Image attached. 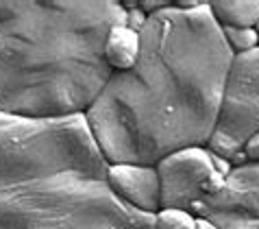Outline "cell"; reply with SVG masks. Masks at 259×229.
Wrapping results in <instances>:
<instances>
[{
    "mask_svg": "<svg viewBox=\"0 0 259 229\" xmlns=\"http://www.w3.org/2000/svg\"><path fill=\"white\" fill-rule=\"evenodd\" d=\"M209 9L220 28H255L259 24V0H213Z\"/></svg>",
    "mask_w": 259,
    "mask_h": 229,
    "instance_id": "obj_9",
    "label": "cell"
},
{
    "mask_svg": "<svg viewBox=\"0 0 259 229\" xmlns=\"http://www.w3.org/2000/svg\"><path fill=\"white\" fill-rule=\"evenodd\" d=\"M122 7L126 9L124 26H126V28H131V31L142 33V31H144V26H146V22H148V16L138 7V0H131V3H122Z\"/></svg>",
    "mask_w": 259,
    "mask_h": 229,
    "instance_id": "obj_12",
    "label": "cell"
},
{
    "mask_svg": "<svg viewBox=\"0 0 259 229\" xmlns=\"http://www.w3.org/2000/svg\"><path fill=\"white\" fill-rule=\"evenodd\" d=\"M190 212L220 229H259V162L235 166L222 192L200 199Z\"/></svg>",
    "mask_w": 259,
    "mask_h": 229,
    "instance_id": "obj_5",
    "label": "cell"
},
{
    "mask_svg": "<svg viewBox=\"0 0 259 229\" xmlns=\"http://www.w3.org/2000/svg\"><path fill=\"white\" fill-rule=\"evenodd\" d=\"M138 63L113 72L85 113L111 164L157 166L190 146H209L233 61L209 3H172L148 16Z\"/></svg>",
    "mask_w": 259,
    "mask_h": 229,
    "instance_id": "obj_1",
    "label": "cell"
},
{
    "mask_svg": "<svg viewBox=\"0 0 259 229\" xmlns=\"http://www.w3.org/2000/svg\"><path fill=\"white\" fill-rule=\"evenodd\" d=\"M161 181V207L192 210L205 199V183L213 173L207 146H190L177 151L157 164Z\"/></svg>",
    "mask_w": 259,
    "mask_h": 229,
    "instance_id": "obj_6",
    "label": "cell"
},
{
    "mask_svg": "<svg viewBox=\"0 0 259 229\" xmlns=\"http://www.w3.org/2000/svg\"><path fill=\"white\" fill-rule=\"evenodd\" d=\"M142 53V35L126 26H113L105 42V59L113 72H124L138 63Z\"/></svg>",
    "mask_w": 259,
    "mask_h": 229,
    "instance_id": "obj_8",
    "label": "cell"
},
{
    "mask_svg": "<svg viewBox=\"0 0 259 229\" xmlns=\"http://www.w3.org/2000/svg\"><path fill=\"white\" fill-rule=\"evenodd\" d=\"M109 185L122 201L144 214H153L155 216L161 210V181L157 166L111 164Z\"/></svg>",
    "mask_w": 259,
    "mask_h": 229,
    "instance_id": "obj_7",
    "label": "cell"
},
{
    "mask_svg": "<svg viewBox=\"0 0 259 229\" xmlns=\"http://www.w3.org/2000/svg\"><path fill=\"white\" fill-rule=\"evenodd\" d=\"M222 35L227 40V46L233 55L250 53L259 46V33L257 28H237V26H222Z\"/></svg>",
    "mask_w": 259,
    "mask_h": 229,
    "instance_id": "obj_10",
    "label": "cell"
},
{
    "mask_svg": "<svg viewBox=\"0 0 259 229\" xmlns=\"http://www.w3.org/2000/svg\"><path fill=\"white\" fill-rule=\"evenodd\" d=\"M259 131V46L235 55L229 68L218 125L207 148L229 162Z\"/></svg>",
    "mask_w": 259,
    "mask_h": 229,
    "instance_id": "obj_4",
    "label": "cell"
},
{
    "mask_svg": "<svg viewBox=\"0 0 259 229\" xmlns=\"http://www.w3.org/2000/svg\"><path fill=\"white\" fill-rule=\"evenodd\" d=\"M255 28H257V33H259V24H257V26H255Z\"/></svg>",
    "mask_w": 259,
    "mask_h": 229,
    "instance_id": "obj_16",
    "label": "cell"
},
{
    "mask_svg": "<svg viewBox=\"0 0 259 229\" xmlns=\"http://www.w3.org/2000/svg\"><path fill=\"white\" fill-rule=\"evenodd\" d=\"M170 5H172V0H138V7L146 16H155V13L168 9Z\"/></svg>",
    "mask_w": 259,
    "mask_h": 229,
    "instance_id": "obj_13",
    "label": "cell"
},
{
    "mask_svg": "<svg viewBox=\"0 0 259 229\" xmlns=\"http://www.w3.org/2000/svg\"><path fill=\"white\" fill-rule=\"evenodd\" d=\"M155 229H196V216L181 207H161L155 214Z\"/></svg>",
    "mask_w": 259,
    "mask_h": 229,
    "instance_id": "obj_11",
    "label": "cell"
},
{
    "mask_svg": "<svg viewBox=\"0 0 259 229\" xmlns=\"http://www.w3.org/2000/svg\"><path fill=\"white\" fill-rule=\"evenodd\" d=\"M242 151L246 153V160L248 162H259V131L246 142V144H244Z\"/></svg>",
    "mask_w": 259,
    "mask_h": 229,
    "instance_id": "obj_14",
    "label": "cell"
},
{
    "mask_svg": "<svg viewBox=\"0 0 259 229\" xmlns=\"http://www.w3.org/2000/svg\"><path fill=\"white\" fill-rule=\"evenodd\" d=\"M196 229H220L218 225H213L211 220H207L203 216H196Z\"/></svg>",
    "mask_w": 259,
    "mask_h": 229,
    "instance_id": "obj_15",
    "label": "cell"
},
{
    "mask_svg": "<svg viewBox=\"0 0 259 229\" xmlns=\"http://www.w3.org/2000/svg\"><path fill=\"white\" fill-rule=\"evenodd\" d=\"M85 116L0 113V229H155L111 190Z\"/></svg>",
    "mask_w": 259,
    "mask_h": 229,
    "instance_id": "obj_2",
    "label": "cell"
},
{
    "mask_svg": "<svg viewBox=\"0 0 259 229\" xmlns=\"http://www.w3.org/2000/svg\"><path fill=\"white\" fill-rule=\"evenodd\" d=\"M124 16L118 0H0V113L85 116L113 74L105 42Z\"/></svg>",
    "mask_w": 259,
    "mask_h": 229,
    "instance_id": "obj_3",
    "label": "cell"
}]
</instances>
